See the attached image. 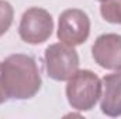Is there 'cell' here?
<instances>
[{
    "instance_id": "obj_1",
    "label": "cell",
    "mask_w": 121,
    "mask_h": 119,
    "mask_svg": "<svg viewBox=\"0 0 121 119\" xmlns=\"http://www.w3.org/2000/svg\"><path fill=\"white\" fill-rule=\"evenodd\" d=\"M0 83L7 99H31L42 86L41 73L30 55L14 53L0 62Z\"/></svg>"
},
{
    "instance_id": "obj_2",
    "label": "cell",
    "mask_w": 121,
    "mask_h": 119,
    "mask_svg": "<svg viewBox=\"0 0 121 119\" xmlns=\"http://www.w3.org/2000/svg\"><path fill=\"white\" fill-rule=\"evenodd\" d=\"M101 79L91 70H78L66 81V99L68 104L80 112L91 111L101 97Z\"/></svg>"
},
{
    "instance_id": "obj_3",
    "label": "cell",
    "mask_w": 121,
    "mask_h": 119,
    "mask_svg": "<svg viewBox=\"0 0 121 119\" xmlns=\"http://www.w3.org/2000/svg\"><path fill=\"white\" fill-rule=\"evenodd\" d=\"M44 62L48 77L55 81H68L79 70L80 64L76 49L60 41L45 49Z\"/></svg>"
},
{
    "instance_id": "obj_4",
    "label": "cell",
    "mask_w": 121,
    "mask_h": 119,
    "mask_svg": "<svg viewBox=\"0 0 121 119\" xmlns=\"http://www.w3.org/2000/svg\"><path fill=\"white\" fill-rule=\"evenodd\" d=\"M54 32V18L48 10L42 7L27 8L18 24V35L21 41L30 45H41L47 42Z\"/></svg>"
},
{
    "instance_id": "obj_5",
    "label": "cell",
    "mask_w": 121,
    "mask_h": 119,
    "mask_svg": "<svg viewBox=\"0 0 121 119\" xmlns=\"http://www.w3.org/2000/svg\"><path fill=\"white\" fill-rule=\"evenodd\" d=\"M90 35V18L80 8H66L59 14L56 36L69 46L83 45Z\"/></svg>"
},
{
    "instance_id": "obj_6",
    "label": "cell",
    "mask_w": 121,
    "mask_h": 119,
    "mask_svg": "<svg viewBox=\"0 0 121 119\" xmlns=\"http://www.w3.org/2000/svg\"><path fill=\"white\" fill-rule=\"evenodd\" d=\"M91 58L101 69H121V35L114 32L99 35L91 46Z\"/></svg>"
},
{
    "instance_id": "obj_7",
    "label": "cell",
    "mask_w": 121,
    "mask_h": 119,
    "mask_svg": "<svg viewBox=\"0 0 121 119\" xmlns=\"http://www.w3.org/2000/svg\"><path fill=\"white\" fill-rule=\"evenodd\" d=\"M100 111L108 118L121 116V69L101 79Z\"/></svg>"
},
{
    "instance_id": "obj_8",
    "label": "cell",
    "mask_w": 121,
    "mask_h": 119,
    "mask_svg": "<svg viewBox=\"0 0 121 119\" xmlns=\"http://www.w3.org/2000/svg\"><path fill=\"white\" fill-rule=\"evenodd\" d=\"M100 14L110 24H121V0H104L100 3Z\"/></svg>"
},
{
    "instance_id": "obj_9",
    "label": "cell",
    "mask_w": 121,
    "mask_h": 119,
    "mask_svg": "<svg viewBox=\"0 0 121 119\" xmlns=\"http://www.w3.org/2000/svg\"><path fill=\"white\" fill-rule=\"evenodd\" d=\"M14 20V8L10 1L0 0V36L10 30Z\"/></svg>"
},
{
    "instance_id": "obj_10",
    "label": "cell",
    "mask_w": 121,
    "mask_h": 119,
    "mask_svg": "<svg viewBox=\"0 0 121 119\" xmlns=\"http://www.w3.org/2000/svg\"><path fill=\"white\" fill-rule=\"evenodd\" d=\"M9 99H7V97H6V94H4V91H3V87H1V83H0V105H3L4 102H7Z\"/></svg>"
},
{
    "instance_id": "obj_11",
    "label": "cell",
    "mask_w": 121,
    "mask_h": 119,
    "mask_svg": "<svg viewBox=\"0 0 121 119\" xmlns=\"http://www.w3.org/2000/svg\"><path fill=\"white\" fill-rule=\"evenodd\" d=\"M66 116H82L80 114H68Z\"/></svg>"
},
{
    "instance_id": "obj_12",
    "label": "cell",
    "mask_w": 121,
    "mask_h": 119,
    "mask_svg": "<svg viewBox=\"0 0 121 119\" xmlns=\"http://www.w3.org/2000/svg\"><path fill=\"white\" fill-rule=\"evenodd\" d=\"M97 1H100V3H101V1H104V0H97Z\"/></svg>"
}]
</instances>
